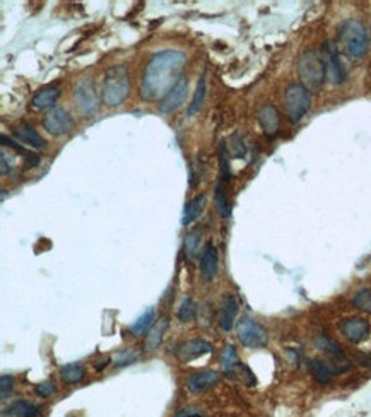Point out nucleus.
I'll use <instances>...</instances> for the list:
<instances>
[{
  "mask_svg": "<svg viewBox=\"0 0 371 417\" xmlns=\"http://www.w3.org/2000/svg\"><path fill=\"white\" fill-rule=\"evenodd\" d=\"M187 56L178 50L159 52L149 60L140 84V95L144 99H163L181 80Z\"/></svg>",
  "mask_w": 371,
  "mask_h": 417,
  "instance_id": "f257e3e1",
  "label": "nucleus"
},
{
  "mask_svg": "<svg viewBox=\"0 0 371 417\" xmlns=\"http://www.w3.org/2000/svg\"><path fill=\"white\" fill-rule=\"evenodd\" d=\"M130 91V74L125 66H113L107 71L103 80V101L108 107L122 104Z\"/></svg>",
  "mask_w": 371,
  "mask_h": 417,
  "instance_id": "f03ea898",
  "label": "nucleus"
},
{
  "mask_svg": "<svg viewBox=\"0 0 371 417\" xmlns=\"http://www.w3.org/2000/svg\"><path fill=\"white\" fill-rule=\"evenodd\" d=\"M339 44L351 59H361L368 50V35L356 19H348L339 26Z\"/></svg>",
  "mask_w": 371,
  "mask_h": 417,
  "instance_id": "7ed1b4c3",
  "label": "nucleus"
},
{
  "mask_svg": "<svg viewBox=\"0 0 371 417\" xmlns=\"http://www.w3.org/2000/svg\"><path fill=\"white\" fill-rule=\"evenodd\" d=\"M298 74H300L301 80H303V86L306 89L318 91V89L324 86L327 79V67L324 56L315 50L305 52V54L300 56V60H298Z\"/></svg>",
  "mask_w": 371,
  "mask_h": 417,
  "instance_id": "20e7f679",
  "label": "nucleus"
},
{
  "mask_svg": "<svg viewBox=\"0 0 371 417\" xmlns=\"http://www.w3.org/2000/svg\"><path fill=\"white\" fill-rule=\"evenodd\" d=\"M312 98H310V91L303 84H291L286 89L284 95V108L286 116L291 123H298L303 120V116L308 113Z\"/></svg>",
  "mask_w": 371,
  "mask_h": 417,
  "instance_id": "39448f33",
  "label": "nucleus"
},
{
  "mask_svg": "<svg viewBox=\"0 0 371 417\" xmlns=\"http://www.w3.org/2000/svg\"><path fill=\"white\" fill-rule=\"evenodd\" d=\"M236 335L241 346L250 347V349H260V347L267 346L269 342L267 329L248 317H243L236 323Z\"/></svg>",
  "mask_w": 371,
  "mask_h": 417,
  "instance_id": "423d86ee",
  "label": "nucleus"
},
{
  "mask_svg": "<svg viewBox=\"0 0 371 417\" xmlns=\"http://www.w3.org/2000/svg\"><path fill=\"white\" fill-rule=\"evenodd\" d=\"M310 373H312L313 380L320 385H329L332 383L334 376L339 373H344L351 368V363L346 361H325V359H312L310 361Z\"/></svg>",
  "mask_w": 371,
  "mask_h": 417,
  "instance_id": "0eeeda50",
  "label": "nucleus"
},
{
  "mask_svg": "<svg viewBox=\"0 0 371 417\" xmlns=\"http://www.w3.org/2000/svg\"><path fill=\"white\" fill-rule=\"evenodd\" d=\"M339 332L351 344H361L371 335V323L366 318L349 317L339 323Z\"/></svg>",
  "mask_w": 371,
  "mask_h": 417,
  "instance_id": "6e6552de",
  "label": "nucleus"
},
{
  "mask_svg": "<svg viewBox=\"0 0 371 417\" xmlns=\"http://www.w3.org/2000/svg\"><path fill=\"white\" fill-rule=\"evenodd\" d=\"M75 103H78L79 110L84 113V115H95L99 108L98 96H96V87L95 83L90 79L83 80L78 87H75L74 92Z\"/></svg>",
  "mask_w": 371,
  "mask_h": 417,
  "instance_id": "1a4fd4ad",
  "label": "nucleus"
},
{
  "mask_svg": "<svg viewBox=\"0 0 371 417\" xmlns=\"http://www.w3.org/2000/svg\"><path fill=\"white\" fill-rule=\"evenodd\" d=\"M324 60L327 67V77H329L330 83L334 84H342L346 80V68L341 62V55H339V50L334 42L325 43L324 50Z\"/></svg>",
  "mask_w": 371,
  "mask_h": 417,
  "instance_id": "9d476101",
  "label": "nucleus"
},
{
  "mask_svg": "<svg viewBox=\"0 0 371 417\" xmlns=\"http://www.w3.org/2000/svg\"><path fill=\"white\" fill-rule=\"evenodd\" d=\"M72 121L68 113L63 108H51L50 111L43 116V127L51 135H63V133L72 131Z\"/></svg>",
  "mask_w": 371,
  "mask_h": 417,
  "instance_id": "9b49d317",
  "label": "nucleus"
},
{
  "mask_svg": "<svg viewBox=\"0 0 371 417\" xmlns=\"http://www.w3.org/2000/svg\"><path fill=\"white\" fill-rule=\"evenodd\" d=\"M257 121H259L260 128L267 137H276L277 132H279L281 116L274 104H264V107L257 111Z\"/></svg>",
  "mask_w": 371,
  "mask_h": 417,
  "instance_id": "f8f14e48",
  "label": "nucleus"
},
{
  "mask_svg": "<svg viewBox=\"0 0 371 417\" xmlns=\"http://www.w3.org/2000/svg\"><path fill=\"white\" fill-rule=\"evenodd\" d=\"M217 264H219L217 248L212 243H205L202 253H200V275L205 282H212V279L216 277Z\"/></svg>",
  "mask_w": 371,
  "mask_h": 417,
  "instance_id": "ddd939ff",
  "label": "nucleus"
},
{
  "mask_svg": "<svg viewBox=\"0 0 371 417\" xmlns=\"http://www.w3.org/2000/svg\"><path fill=\"white\" fill-rule=\"evenodd\" d=\"M187 92H188V80L181 79L180 83L176 84V86L173 87L163 99H161L159 110L163 113H171L178 110L181 104H183L185 98H187Z\"/></svg>",
  "mask_w": 371,
  "mask_h": 417,
  "instance_id": "4468645a",
  "label": "nucleus"
},
{
  "mask_svg": "<svg viewBox=\"0 0 371 417\" xmlns=\"http://www.w3.org/2000/svg\"><path fill=\"white\" fill-rule=\"evenodd\" d=\"M212 351V346L207 341H202V339H193V341H188L181 344L180 349L176 351L178 358L183 363L193 361V359H199L202 356L209 354Z\"/></svg>",
  "mask_w": 371,
  "mask_h": 417,
  "instance_id": "2eb2a0df",
  "label": "nucleus"
},
{
  "mask_svg": "<svg viewBox=\"0 0 371 417\" xmlns=\"http://www.w3.org/2000/svg\"><path fill=\"white\" fill-rule=\"evenodd\" d=\"M238 301L233 294H224L219 305V327L224 332H229L235 327L238 317Z\"/></svg>",
  "mask_w": 371,
  "mask_h": 417,
  "instance_id": "dca6fc26",
  "label": "nucleus"
},
{
  "mask_svg": "<svg viewBox=\"0 0 371 417\" xmlns=\"http://www.w3.org/2000/svg\"><path fill=\"white\" fill-rule=\"evenodd\" d=\"M219 382V375L216 371H200V373L192 375L187 382L188 392L192 394H202V392L211 390Z\"/></svg>",
  "mask_w": 371,
  "mask_h": 417,
  "instance_id": "f3484780",
  "label": "nucleus"
},
{
  "mask_svg": "<svg viewBox=\"0 0 371 417\" xmlns=\"http://www.w3.org/2000/svg\"><path fill=\"white\" fill-rule=\"evenodd\" d=\"M221 368H223L224 375L228 376H238L240 370H243V364H241L236 349L233 346H226L223 352H221Z\"/></svg>",
  "mask_w": 371,
  "mask_h": 417,
  "instance_id": "a211bd4d",
  "label": "nucleus"
},
{
  "mask_svg": "<svg viewBox=\"0 0 371 417\" xmlns=\"http://www.w3.org/2000/svg\"><path fill=\"white\" fill-rule=\"evenodd\" d=\"M315 346L322 352H325L327 356H330V358H332L334 361H346V359H348V358H346L344 351H342V347L339 346V344L334 341V339H330L329 335L318 334L315 337Z\"/></svg>",
  "mask_w": 371,
  "mask_h": 417,
  "instance_id": "6ab92c4d",
  "label": "nucleus"
},
{
  "mask_svg": "<svg viewBox=\"0 0 371 417\" xmlns=\"http://www.w3.org/2000/svg\"><path fill=\"white\" fill-rule=\"evenodd\" d=\"M166 329H168V318H161L159 322H156L154 325H152V329L149 330V334L146 335V346H144L147 352L158 349L161 342H163L164 334H166Z\"/></svg>",
  "mask_w": 371,
  "mask_h": 417,
  "instance_id": "aec40b11",
  "label": "nucleus"
},
{
  "mask_svg": "<svg viewBox=\"0 0 371 417\" xmlns=\"http://www.w3.org/2000/svg\"><path fill=\"white\" fill-rule=\"evenodd\" d=\"M154 320H156L154 308H149V310L144 311V313L140 315V317L137 318L134 323H132L130 332L135 335V337H142V335H147L149 330H151L152 325L156 323Z\"/></svg>",
  "mask_w": 371,
  "mask_h": 417,
  "instance_id": "412c9836",
  "label": "nucleus"
},
{
  "mask_svg": "<svg viewBox=\"0 0 371 417\" xmlns=\"http://www.w3.org/2000/svg\"><path fill=\"white\" fill-rule=\"evenodd\" d=\"M39 407L36 404L30 402V400H18L12 406L4 412V416L11 417H38L39 416Z\"/></svg>",
  "mask_w": 371,
  "mask_h": 417,
  "instance_id": "4be33fe9",
  "label": "nucleus"
},
{
  "mask_svg": "<svg viewBox=\"0 0 371 417\" xmlns=\"http://www.w3.org/2000/svg\"><path fill=\"white\" fill-rule=\"evenodd\" d=\"M60 96V89L59 87H45L35 96L31 104L36 110H45V108H54V104L56 103Z\"/></svg>",
  "mask_w": 371,
  "mask_h": 417,
  "instance_id": "5701e85b",
  "label": "nucleus"
},
{
  "mask_svg": "<svg viewBox=\"0 0 371 417\" xmlns=\"http://www.w3.org/2000/svg\"><path fill=\"white\" fill-rule=\"evenodd\" d=\"M205 207V195H202L192 198L190 202H188L187 205H185V210H183V226H190L193 221L197 219V217H200V214H202V210Z\"/></svg>",
  "mask_w": 371,
  "mask_h": 417,
  "instance_id": "b1692460",
  "label": "nucleus"
},
{
  "mask_svg": "<svg viewBox=\"0 0 371 417\" xmlns=\"http://www.w3.org/2000/svg\"><path fill=\"white\" fill-rule=\"evenodd\" d=\"M84 376H86V370H84V366L80 363H68L66 366L60 368V378L67 385L83 382Z\"/></svg>",
  "mask_w": 371,
  "mask_h": 417,
  "instance_id": "393cba45",
  "label": "nucleus"
},
{
  "mask_svg": "<svg viewBox=\"0 0 371 417\" xmlns=\"http://www.w3.org/2000/svg\"><path fill=\"white\" fill-rule=\"evenodd\" d=\"M18 137L23 144L30 145V147H36V149L45 147V139H43V137L39 135L33 127H30V125H23V127H19Z\"/></svg>",
  "mask_w": 371,
  "mask_h": 417,
  "instance_id": "a878e982",
  "label": "nucleus"
},
{
  "mask_svg": "<svg viewBox=\"0 0 371 417\" xmlns=\"http://www.w3.org/2000/svg\"><path fill=\"white\" fill-rule=\"evenodd\" d=\"M205 89H207V87H205V77L202 75L199 79V83H197V87H195V92H193L192 103L188 104V110H187L188 116L197 115V113L200 111V108H202L204 99H205Z\"/></svg>",
  "mask_w": 371,
  "mask_h": 417,
  "instance_id": "bb28decb",
  "label": "nucleus"
},
{
  "mask_svg": "<svg viewBox=\"0 0 371 417\" xmlns=\"http://www.w3.org/2000/svg\"><path fill=\"white\" fill-rule=\"evenodd\" d=\"M195 315H197L195 301H193L192 298H185L183 301H181L178 311H176V317H178L180 322L187 323V322H192V320L195 318Z\"/></svg>",
  "mask_w": 371,
  "mask_h": 417,
  "instance_id": "cd10ccee",
  "label": "nucleus"
},
{
  "mask_svg": "<svg viewBox=\"0 0 371 417\" xmlns=\"http://www.w3.org/2000/svg\"><path fill=\"white\" fill-rule=\"evenodd\" d=\"M199 246H200V231H190L185 236V257L188 260H192L197 253H199Z\"/></svg>",
  "mask_w": 371,
  "mask_h": 417,
  "instance_id": "c85d7f7f",
  "label": "nucleus"
},
{
  "mask_svg": "<svg viewBox=\"0 0 371 417\" xmlns=\"http://www.w3.org/2000/svg\"><path fill=\"white\" fill-rule=\"evenodd\" d=\"M351 303H353L358 310L365 311V313H371V289L358 291L353 299H351Z\"/></svg>",
  "mask_w": 371,
  "mask_h": 417,
  "instance_id": "c756f323",
  "label": "nucleus"
},
{
  "mask_svg": "<svg viewBox=\"0 0 371 417\" xmlns=\"http://www.w3.org/2000/svg\"><path fill=\"white\" fill-rule=\"evenodd\" d=\"M214 198H216V205H217V210L221 212V216L228 217L229 216V204H228V198H226L223 185H217L216 193H214Z\"/></svg>",
  "mask_w": 371,
  "mask_h": 417,
  "instance_id": "7c9ffc66",
  "label": "nucleus"
},
{
  "mask_svg": "<svg viewBox=\"0 0 371 417\" xmlns=\"http://www.w3.org/2000/svg\"><path fill=\"white\" fill-rule=\"evenodd\" d=\"M137 359H139V354H137L135 351L127 349V351H122V352H118V354H116L115 364H116V366H128V364L135 363Z\"/></svg>",
  "mask_w": 371,
  "mask_h": 417,
  "instance_id": "2f4dec72",
  "label": "nucleus"
},
{
  "mask_svg": "<svg viewBox=\"0 0 371 417\" xmlns=\"http://www.w3.org/2000/svg\"><path fill=\"white\" fill-rule=\"evenodd\" d=\"M231 143L233 144H229V149H231V154H233V157H243L245 154H247V145H245V143H243V139H241L240 135H233L231 137Z\"/></svg>",
  "mask_w": 371,
  "mask_h": 417,
  "instance_id": "473e14b6",
  "label": "nucleus"
},
{
  "mask_svg": "<svg viewBox=\"0 0 371 417\" xmlns=\"http://www.w3.org/2000/svg\"><path fill=\"white\" fill-rule=\"evenodd\" d=\"M219 163H221V178H223V180H231V171H229V161H228V152H226V144H221Z\"/></svg>",
  "mask_w": 371,
  "mask_h": 417,
  "instance_id": "72a5a7b5",
  "label": "nucleus"
},
{
  "mask_svg": "<svg viewBox=\"0 0 371 417\" xmlns=\"http://www.w3.org/2000/svg\"><path fill=\"white\" fill-rule=\"evenodd\" d=\"M12 387H14V378H12V376H0V397H2V400H6L7 395L12 394Z\"/></svg>",
  "mask_w": 371,
  "mask_h": 417,
  "instance_id": "f704fd0d",
  "label": "nucleus"
},
{
  "mask_svg": "<svg viewBox=\"0 0 371 417\" xmlns=\"http://www.w3.org/2000/svg\"><path fill=\"white\" fill-rule=\"evenodd\" d=\"M35 392L43 399H48L55 394V383L54 382H42L35 387Z\"/></svg>",
  "mask_w": 371,
  "mask_h": 417,
  "instance_id": "c9c22d12",
  "label": "nucleus"
},
{
  "mask_svg": "<svg viewBox=\"0 0 371 417\" xmlns=\"http://www.w3.org/2000/svg\"><path fill=\"white\" fill-rule=\"evenodd\" d=\"M353 359L358 366L371 370V352H354Z\"/></svg>",
  "mask_w": 371,
  "mask_h": 417,
  "instance_id": "e433bc0d",
  "label": "nucleus"
},
{
  "mask_svg": "<svg viewBox=\"0 0 371 417\" xmlns=\"http://www.w3.org/2000/svg\"><path fill=\"white\" fill-rule=\"evenodd\" d=\"M175 417H202V414L197 411H193V409H183V411H180Z\"/></svg>",
  "mask_w": 371,
  "mask_h": 417,
  "instance_id": "4c0bfd02",
  "label": "nucleus"
}]
</instances>
